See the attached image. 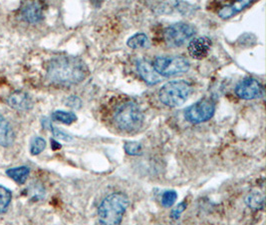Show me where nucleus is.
Instances as JSON below:
<instances>
[{"instance_id": "nucleus-5", "label": "nucleus", "mask_w": 266, "mask_h": 225, "mask_svg": "<svg viewBox=\"0 0 266 225\" xmlns=\"http://www.w3.org/2000/svg\"><path fill=\"white\" fill-rule=\"evenodd\" d=\"M155 71L165 77H171L188 71L191 63L183 56H159L154 60Z\"/></svg>"}, {"instance_id": "nucleus-3", "label": "nucleus", "mask_w": 266, "mask_h": 225, "mask_svg": "<svg viewBox=\"0 0 266 225\" xmlns=\"http://www.w3.org/2000/svg\"><path fill=\"white\" fill-rule=\"evenodd\" d=\"M114 120L119 129L128 133H133L142 127L144 114L137 103L127 101L117 109Z\"/></svg>"}, {"instance_id": "nucleus-23", "label": "nucleus", "mask_w": 266, "mask_h": 225, "mask_svg": "<svg viewBox=\"0 0 266 225\" xmlns=\"http://www.w3.org/2000/svg\"><path fill=\"white\" fill-rule=\"evenodd\" d=\"M47 128H50V130H51L52 133H53V135H54L56 138H59L61 140H64V141H66V142H69V141H72V139H73L69 134L61 131L60 129L54 127L51 123L48 124Z\"/></svg>"}, {"instance_id": "nucleus-25", "label": "nucleus", "mask_w": 266, "mask_h": 225, "mask_svg": "<svg viewBox=\"0 0 266 225\" xmlns=\"http://www.w3.org/2000/svg\"><path fill=\"white\" fill-rule=\"evenodd\" d=\"M186 207V204L185 203H180L178 206H177V208L176 209H174L173 210V216L175 217V218H177V217H179V215H180V213L184 210V208Z\"/></svg>"}, {"instance_id": "nucleus-8", "label": "nucleus", "mask_w": 266, "mask_h": 225, "mask_svg": "<svg viewBox=\"0 0 266 225\" xmlns=\"http://www.w3.org/2000/svg\"><path fill=\"white\" fill-rule=\"evenodd\" d=\"M235 91L239 98L251 100L263 95V86L257 79L246 77L237 83Z\"/></svg>"}, {"instance_id": "nucleus-6", "label": "nucleus", "mask_w": 266, "mask_h": 225, "mask_svg": "<svg viewBox=\"0 0 266 225\" xmlns=\"http://www.w3.org/2000/svg\"><path fill=\"white\" fill-rule=\"evenodd\" d=\"M196 34V28L184 22H177L166 28L164 37L170 47H180Z\"/></svg>"}, {"instance_id": "nucleus-2", "label": "nucleus", "mask_w": 266, "mask_h": 225, "mask_svg": "<svg viewBox=\"0 0 266 225\" xmlns=\"http://www.w3.org/2000/svg\"><path fill=\"white\" fill-rule=\"evenodd\" d=\"M129 206V198L124 193H112L104 198L98 208L101 225H119Z\"/></svg>"}, {"instance_id": "nucleus-11", "label": "nucleus", "mask_w": 266, "mask_h": 225, "mask_svg": "<svg viewBox=\"0 0 266 225\" xmlns=\"http://www.w3.org/2000/svg\"><path fill=\"white\" fill-rule=\"evenodd\" d=\"M7 102L10 107L16 110H29L33 106V101L29 94L23 91L13 92L10 97L7 98Z\"/></svg>"}, {"instance_id": "nucleus-19", "label": "nucleus", "mask_w": 266, "mask_h": 225, "mask_svg": "<svg viewBox=\"0 0 266 225\" xmlns=\"http://www.w3.org/2000/svg\"><path fill=\"white\" fill-rule=\"evenodd\" d=\"M11 191L0 185V213H3L7 210L11 201Z\"/></svg>"}, {"instance_id": "nucleus-13", "label": "nucleus", "mask_w": 266, "mask_h": 225, "mask_svg": "<svg viewBox=\"0 0 266 225\" xmlns=\"http://www.w3.org/2000/svg\"><path fill=\"white\" fill-rule=\"evenodd\" d=\"M251 2L249 0H243V1H237L236 3H233L231 5H226L222 7L218 11V16L222 19H229L233 17L234 15H237L240 11H242L244 8L249 6Z\"/></svg>"}, {"instance_id": "nucleus-12", "label": "nucleus", "mask_w": 266, "mask_h": 225, "mask_svg": "<svg viewBox=\"0 0 266 225\" xmlns=\"http://www.w3.org/2000/svg\"><path fill=\"white\" fill-rule=\"evenodd\" d=\"M22 18L28 23H38L43 19V11L39 3L33 2L27 4L21 12Z\"/></svg>"}, {"instance_id": "nucleus-22", "label": "nucleus", "mask_w": 266, "mask_h": 225, "mask_svg": "<svg viewBox=\"0 0 266 225\" xmlns=\"http://www.w3.org/2000/svg\"><path fill=\"white\" fill-rule=\"evenodd\" d=\"M177 194L176 191L174 190H169L163 194L162 199H161V203L164 207H171L174 205V203L177 200Z\"/></svg>"}, {"instance_id": "nucleus-10", "label": "nucleus", "mask_w": 266, "mask_h": 225, "mask_svg": "<svg viewBox=\"0 0 266 225\" xmlns=\"http://www.w3.org/2000/svg\"><path fill=\"white\" fill-rule=\"evenodd\" d=\"M137 70L142 79L148 85H155L161 81V77L155 71L153 65H149L148 61L144 59L137 61Z\"/></svg>"}, {"instance_id": "nucleus-21", "label": "nucleus", "mask_w": 266, "mask_h": 225, "mask_svg": "<svg viewBox=\"0 0 266 225\" xmlns=\"http://www.w3.org/2000/svg\"><path fill=\"white\" fill-rule=\"evenodd\" d=\"M124 149L126 153L132 156H136L142 153V145L139 142H126L124 145Z\"/></svg>"}, {"instance_id": "nucleus-7", "label": "nucleus", "mask_w": 266, "mask_h": 225, "mask_svg": "<svg viewBox=\"0 0 266 225\" xmlns=\"http://www.w3.org/2000/svg\"><path fill=\"white\" fill-rule=\"evenodd\" d=\"M215 112V103L212 99H201L185 110V118L194 124H199L209 120Z\"/></svg>"}, {"instance_id": "nucleus-17", "label": "nucleus", "mask_w": 266, "mask_h": 225, "mask_svg": "<svg viewBox=\"0 0 266 225\" xmlns=\"http://www.w3.org/2000/svg\"><path fill=\"white\" fill-rule=\"evenodd\" d=\"M245 203L251 209L254 210L262 209L264 205V196L259 191H252L246 196Z\"/></svg>"}, {"instance_id": "nucleus-14", "label": "nucleus", "mask_w": 266, "mask_h": 225, "mask_svg": "<svg viewBox=\"0 0 266 225\" xmlns=\"http://www.w3.org/2000/svg\"><path fill=\"white\" fill-rule=\"evenodd\" d=\"M14 132L8 121L0 114V145L10 146L14 142Z\"/></svg>"}, {"instance_id": "nucleus-16", "label": "nucleus", "mask_w": 266, "mask_h": 225, "mask_svg": "<svg viewBox=\"0 0 266 225\" xmlns=\"http://www.w3.org/2000/svg\"><path fill=\"white\" fill-rule=\"evenodd\" d=\"M127 45L132 49L147 48L149 46V40L145 33H136L128 39Z\"/></svg>"}, {"instance_id": "nucleus-18", "label": "nucleus", "mask_w": 266, "mask_h": 225, "mask_svg": "<svg viewBox=\"0 0 266 225\" xmlns=\"http://www.w3.org/2000/svg\"><path fill=\"white\" fill-rule=\"evenodd\" d=\"M52 119L55 121H58L64 124H71L77 120V116L73 112H67L63 110H57L53 112L52 114Z\"/></svg>"}, {"instance_id": "nucleus-15", "label": "nucleus", "mask_w": 266, "mask_h": 225, "mask_svg": "<svg viewBox=\"0 0 266 225\" xmlns=\"http://www.w3.org/2000/svg\"><path fill=\"white\" fill-rule=\"evenodd\" d=\"M6 174L18 184H24L29 176L30 169L27 166H19L8 169Z\"/></svg>"}, {"instance_id": "nucleus-4", "label": "nucleus", "mask_w": 266, "mask_h": 225, "mask_svg": "<svg viewBox=\"0 0 266 225\" xmlns=\"http://www.w3.org/2000/svg\"><path fill=\"white\" fill-rule=\"evenodd\" d=\"M192 84L186 80H174L166 83L159 91L161 102L169 107H177L183 104L191 95Z\"/></svg>"}, {"instance_id": "nucleus-24", "label": "nucleus", "mask_w": 266, "mask_h": 225, "mask_svg": "<svg viewBox=\"0 0 266 225\" xmlns=\"http://www.w3.org/2000/svg\"><path fill=\"white\" fill-rule=\"evenodd\" d=\"M66 104L71 108H80L81 100L77 97H70L67 99Z\"/></svg>"}, {"instance_id": "nucleus-9", "label": "nucleus", "mask_w": 266, "mask_h": 225, "mask_svg": "<svg viewBox=\"0 0 266 225\" xmlns=\"http://www.w3.org/2000/svg\"><path fill=\"white\" fill-rule=\"evenodd\" d=\"M210 46H211V40L208 37L203 36L193 39L188 44L187 50L193 58L201 60L207 57L210 50Z\"/></svg>"}, {"instance_id": "nucleus-1", "label": "nucleus", "mask_w": 266, "mask_h": 225, "mask_svg": "<svg viewBox=\"0 0 266 225\" xmlns=\"http://www.w3.org/2000/svg\"><path fill=\"white\" fill-rule=\"evenodd\" d=\"M88 74L85 63L73 56L53 58L47 67L48 80L60 86H72L82 82Z\"/></svg>"}, {"instance_id": "nucleus-20", "label": "nucleus", "mask_w": 266, "mask_h": 225, "mask_svg": "<svg viewBox=\"0 0 266 225\" xmlns=\"http://www.w3.org/2000/svg\"><path fill=\"white\" fill-rule=\"evenodd\" d=\"M46 147V141L42 137H35L31 142L30 152L32 155L40 154Z\"/></svg>"}]
</instances>
